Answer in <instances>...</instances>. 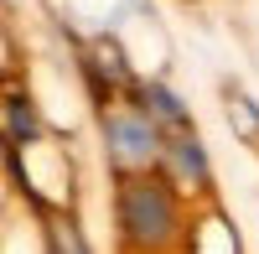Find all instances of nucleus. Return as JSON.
Listing matches in <instances>:
<instances>
[{
  "mask_svg": "<svg viewBox=\"0 0 259 254\" xmlns=\"http://www.w3.org/2000/svg\"><path fill=\"white\" fill-rule=\"evenodd\" d=\"M6 140H11V151H21V145L36 140V109H31L26 94H11L6 99Z\"/></svg>",
  "mask_w": 259,
  "mask_h": 254,
  "instance_id": "obj_5",
  "label": "nucleus"
},
{
  "mask_svg": "<svg viewBox=\"0 0 259 254\" xmlns=\"http://www.w3.org/2000/svg\"><path fill=\"white\" fill-rule=\"evenodd\" d=\"M140 99H145V114H150V119H161V124H171L177 135H187V104L171 94V89H161V83H145Z\"/></svg>",
  "mask_w": 259,
  "mask_h": 254,
  "instance_id": "obj_4",
  "label": "nucleus"
},
{
  "mask_svg": "<svg viewBox=\"0 0 259 254\" xmlns=\"http://www.w3.org/2000/svg\"><path fill=\"white\" fill-rule=\"evenodd\" d=\"M94 47H99V68L109 73L114 83H124V78H130V62H124V52H119V41H114V36H99Z\"/></svg>",
  "mask_w": 259,
  "mask_h": 254,
  "instance_id": "obj_6",
  "label": "nucleus"
},
{
  "mask_svg": "<svg viewBox=\"0 0 259 254\" xmlns=\"http://www.w3.org/2000/svg\"><path fill=\"white\" fill-rule=\"evenodd\" d=\"M52 254H89V244H83V234L68 223V228H52Z\"/></svg>",
  "mask_w": 259,
  "mask_h": 254,
  "instance_id": "obj_7",
  "label": "nucleus"
},
{
  "mask_svg": "<svg viewBox=\"0 0 259 254\" xmlns=\"http://www.w3.org/2000/svg\"><path fill=\"white\" fill-rule=\"evenodd\" d=\"M119 228L130 244L161 249L177 228V202H171V187L161 177H135L119 187Z\"/></svg>",
  "mask_w": 259,
  "mask_h": 254,
  "instance_id": "obj_1",
  "label": "nucleus"
},
{
  "mask_svg": "<svg viewBox=\"0 0 259 254\" xmlns=\"http://www.w3.org/2000/svg\"><path fill=\"white\" fill-rule=\"evenodd\" d=\"M104 135H109V151L119 166H140L150 161L156 151H166V145L156 140V124L140 119V114H114V119H104Z\"/></svg>",
  "mask_w": 259,
  "mask_h": 254,
  "instance_id": "obj_2",
  "label": "nucleus"
},
{
  "mask_svg": "<svg viewBox=\"0 0 259 254\" xmlns=\"http://www.w3.org/2000/svg\"><path fill=\"white\" fill-rule=\"evenodd\" d=\"M166 161H171V172H177L182 182H207V151H202V140L197 135H177L166 145Z\"/></svg>",
  "mask_w": 259,
  "mask_h": 254,
  "instance_id": "obj_3",
  "label": "nucleus"
}]
</instances>
